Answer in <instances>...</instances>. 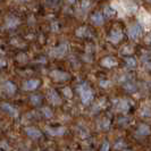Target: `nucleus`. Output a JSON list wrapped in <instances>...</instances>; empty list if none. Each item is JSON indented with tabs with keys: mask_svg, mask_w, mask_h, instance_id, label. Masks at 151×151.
Wrapping results in <instances>:
<instances>
[{
	"mask_svg": "<svg viewBox=\"0 0 151 151\" xmlns=\"http://www.w3.org/2000/svg\"><path fill=\"white\" fill-rule=\"evenodd\" d=\"M141 115L145 117V118H148V117H150L151 116V109L150 108H147V107H144L141 109Z\"/></svg>",
	"mask_w": 151,
	"mask_h": 151,
	"instance_id": "obj_17",
	"label": "nucleus"
},
{
	"mask_svg": "<svg viewBox=\"0 0 151 151\" xmlns=\"http://www.w3.org/2000/svg\"><path fill=\"white\" fill-rule=\"evenodd\" d=\"M123 39V32L121 30H113L110 35H109V40L113 42V43H118Z\"/></svg>",
	"mask_w": 151,
	"mask_h": 151,
	"instance_id": "obj_7",
	"label": "nucleus"
},
{
	"mask_svg": "<svg viewBox=\"0 0 151 151\" xmlns=\"http://www.w3.org/2000/svg\"><path fill=\"white\" fill-rule=\"evenodd\" d=\"M149 1H150V2H151V0H149Z\"/></svg>",
	"mask_w": 151,
	"mask_h": 151,
	"instance_id": "obj_30",
	"label": "nucleus"
},
{
	"mask_svg": "<svg viewBox=\"0 0 151 151\" xmlns=\"http://www.w3.org/2000/svg\"><path fill=\"white\" fill-rule=\"evenodd\" d=\"M47 132H48L50 135L60 136L66 132V129H65V127H55V129H47Z\"/></svg>",
	"mask_w": 151,
	"mask_h": 151,
	"instance_id": "obj_10",
	"label": "nucleus"
},
{
	"mask_svg": "<svg viewBox=\"0 0 151 151\" xmlns=\"http://www.w3.org/2000/svg\"><path fill=\"white\" fill-rule=\"evenodd\" d=\"M4 90H5V92H7L8 94H14L16 92V86L15 84H13L12 82H6V83L4 84Z\"/></svg>",
	"mask_w": 151,
	"mask_h": 151,
	"instance_id": "obj_12",
	"label": "nucleus"
},
{
	"mask_svg": "<svg viewBox=\"0 0 151 151\" xmlns=\"http://www.w3.org/2000/svg\"><path fill=\"white\" fill-rule=\"evenodd\" d=\"M124 145H125V144H124V142H122V141H119L118 143H116V145H115V148H116V149H121L122 147H124Z\"/></svg>",
	"mask_w": 151,
	"mask_h": 151,
	"instance_id": "obj_27",
	"label": "nucleus"
},
{
	"mask_svg": "<svg viewBox=\"0 0 151 151\" xmlns=\"http://www.w3.org/2000/svg\"><path fill=\"white\" fill-rule=\"evenodd\" d=\"M150 132H151L150 127H149L148 125H145V124H141V125L139 126V129H137V134H140V135H142V136L149 135Z\"/></svg>",
	"mask_w": 151,
	"mask_h": 151,
	"instance_id": "obj_13",
	"label": "nucleus"
},
{
	"mask_svg": "<svg viewBox=\"0 0 151 151\" xmlns=\"http://www.w3.org/2000/svg\"><path fill=\"white\" fill-rule=\"evenodd\" d=\"M124 151H129V150H124Z\"/></svg>",
	"mask_w": 151,
	"mask_h": 151,
	"instance_id": "obj_29",
	"label": "nucleus"
},
{
	"mask_svg": "<svg viewBox=\"0 0 151 151\" xmlns=\"http://www.w3.org/2000/svg\"><path fill=\"white\" fill-rule=\"evenodd\" d=\"M63 93L66 96V98H72V97H73L72 90H70L69 88H64V89H63Z\"/></svg>",
	"mask_w": 151,
	"mask_h": 151,
	"instance_id": "obj_24",
	"label": "nucleus"
},
{
	"mask_svg": "<svg viewBox=\"0 0 151 151\" xmlns=\"http://www.w3.org/2000/svg\"><path fill=\"white\" fill-rule=\"evenodd\" d=\"M31 102H32V105H34V106L39 105V104L41 102L40 96H32V97H31Z\"/></svg>",
	"mask_w": 151,
	"mask_h": 151,
	"instance_id": "obj_21",
	"label": "nucleus"
},
{
	"mask_svg": "<svg viewBox=\"0 0 151 151\" xmlns=\"http://www.w3.org/2000/svg\"><path fill=\"white\" fill-rule=\"evenodd\" d=\"M100 151H109V143L108 142H105L101 147V150Z\"/></svg>",
	"mask_w": 151,
	"mask_h": 151,
	"instance_id": "obj_25",
	"label": "nucleus"
},
{
	"mask_svg": "<svg viewBox=\"0 0 151 151\" xmlns=\"http://www.w3.org/2000/svg\"><path fill=\"white\" fill-rule=\"evenodd\" d=\"M67 43L66 42H64V43H61L60 45H58L57 48H53L52 50L50 51V55L52 56V57H57V58H59V57H63V56H65V53L67 52Z\"/></svg>",
	"mask_w": 151,
	"mask_h": 151,
	"instance_id": "obj_3",
	"label": "nucleus"
},
{
	"mask_svg": "<svg viewBox=\"0 0 151 151\" xmlns=\"http://www.w3.org/2000/svg\"><path fill=\"white\" fill-rule=\"evenodd\" d=\"M77 91H78V93L81 96L82 102H83L84 105H89L91 101H92V99H93V93H92L91 89L89 88V85L86 83L81 84L77 88Z\"/></svg>",
	"mask_w": 151,
	"mask_h": 151,
	"instance_id": "obj_1",
	"label": "nucleus"
},
{
	"mask_svg": "<svg viewBox=\"0 0 151 151\" xmlns=\"http://www.w3.org/2000/svg\"><path fill=\"white\" fill-rule=\"evenodd\" d=\"M143 33V29L141 26V24L139 23H135L133 25H131L129 29V37L133 40H136L141 37V34Z\"/></svg>",
	"mask_w": 151,
	"mask_h": 151,
	"instance_id": "obj_2",
	"label": "nucleus"
},
{
	"mask_svg": "<svg viewBox=\"0 0 151 151\" xmlns=\"http://www.w3.org/2000/svg\"><path fill=\"white\" fill-rule=\"evenodd\" d=\"M69 1H70V2H74V1H75V0H69Z\"/></svg>",
	"mask_w": 151,
	"mask_h": 151,
	"instance_id": "obj_28",
	"label": "nucleus"
},
{
	"mask_svg": "<svg viewBox=\"0 0 151 151\" xmlns=\"http://www.w3.org/2000/svg\"><path fill=\"white\" fill-rule=\"evenodd\" d=\"M86 32H89L86 27H81V29H78V30L76 31V34H77V37H85Z\"/></svg>",
	"mask_w": 151,
	"mask_h": 151,
	"instance_id": "obj_20",
	"label": "nucleus"
},
{
	"mask_svg": "<svg viewBox=\"0 0 151 151\" xmlns=\"http://www.w3.org/2000/svg\"><path fill=\"white\" fill-rule=\"evenodd\" d=\"M125 63H126V66L129 68H134L136 67V59L135 58H126L125 59Z\"/></svg>",
	"mask_w": 151,
	"mask_h": 151,
	"instance_id": "obj_16",
	"label": "nucleus"
},
{
	"mask_svg": "<svg viewBox=\"0 0 151 151\" xmlns=\"http://www.w3.org/2000/svg\"><path fill=\"white\" fill-rule=\"evenodd\" d=\"M6 24H7V26L9 27V29H13V27H15V26H17V25L19 24V21H18L16 17L10 16V17H8V18H7Z\"/></svg>",
	"mask_w": 151,
	"mask_h": 151,
	"instance_id": "obj_14",
	"label": "nucleus"
},
{
	"mask_svg": "<svg viewBox=\"0 0 151 151\" xmlns=\"http://www.w3.org/2000/svg\"><path fill=\"white\" fill-rule=\"evenodd\" d=\"M48 99H49V101L52 104L53 106H59L61 104V99L59 97V94L53 89H50L48 91Z\"/></svg>",
	"mask_w": 151,
	"mask_h": 151,
	"instance_id": "obj_5",
	"label": "nucleus"
},
{
	"mask_svg": "<svg viewBox=\"0 0 151 151\" xmlns=\"http://www.w3.org/2000/svg\"><path fill=\"white\" fill-rule=\"evenodd\" d=\"M91 19H92V22L93 24H96V25H101L102 23H104V16L101 13H94L93 15L91 16Z\"/></svg>",
	"mask_w": 151,
	"mask_h": 151,
	"instance_id": "obj_11",
	"label": "nucleus"
},
{
	"mask_svg": "<svg viewBox=\"0 0 151 151\" xmlns=\"http://www.w3.org/2000/svg\"><path fill=\"white\" fill-rule=\"evenodd\" d=\"M42 113H43V115H45L47 118L52 117V111H51L48 107H43V108H42Z\"/></svg>",
	"mask_w": 151,
	"mask_h": 151,
	"instance_id": "obj_18",
	"label": "nucleus"
},
{
	"mask_svg": "<svg viewBox=\"0 0 151 151\" xmlns=\"http://www.w3.org/2000/svg\"><path fill=\"white\" fill-rule=\"evenodd\" d=\"M25 132H26V134L30 136L31 139H34V140L39 139L41 136V132L38 129H35V127H27V129H25Z\"/></svg>",
	"mask_w": 151,
	"mask_h": 151,
	"instance_id": "obj_9",
	"label": "nucleus"
},
{
	"mask_svg": "<svg viewBox=\"0 0 151 151\" xmlns=\"http://www.w3.org/2000/svg\"><path fill=\"white\" fill-rule=\"evenodd\" d=\"M50 77L52 78L55 82H63V81H66L69 78V75L65 72H61V70H52L50 73Z\"/></svg>",
	"mask_w": 151,
	"mask_h": 151,
	"instance_id": "obj_4",
	"label": "nucleus"
},
{
	"mask_svg": "<svg viewBox=\"0 0 151 151\" xmlns=\"http://www.w3.org/2000/svg\"><path fill=\"white\" fill-rule=\"evenodd\" d=\"M101 65L104 67H107V68L114 67V66L117 65V59L114 58V57H106V58H104L101 60Z\"/></svg>",
	"mask_w": 151,
	"mask_h": 151,
	"instance_id": "obj_8",
	"label": "nucleus"
},
{
	"mask_svg": "<svg viewBox=\"0 0 151 151\" xmlns=\"http://www.w3.org/2000/svg\"><path fill=\"white\" fill-rule=\"evenodd\" d=\"M144 41H145V43H150L151 42V32L145 37V39H144Z\"/></svg>",
	"mask_w": 151,
	"mask_h": 151,
	"instance_id": "obj_26",
	"label": "nucleus"
},
{
	"mask_svg": "<svg viewBox=\"0 0 151 151\" xmlns=\"http://www.w3.org/2000/svg\"><path fill=\"white\" fill-rule=\"evenodd\" d=\"M1 107H2L5 110H7L9 114H12L13 116H16V115H17V111L15 110V108H14L13 106H10L9 104H2V105H1Z\"/></svg>",
	"mask_w": 151,
	"mask_h": 151,
	"instance_id": "obj_15",
	"label": "nucleus"
},
{
	"mask_svg": "<svg viewBox=\"0 0 151 151\" xmlns=\"http://www.w3.org/2000/svg\"><path fill=\"white\" fill-rule=\"evenodd\" d=\"M105 14H106L107 17H111V16L115 15V10L108 6V7H105Z\"/></svg>",
	"mask_w": 151,
	"mask_h": 151,
	"instance_id": "obj_23",
	"label": "nucleus"
},
{
	"mask_svg": "<svg viewBox=\"0 0 151 151\" xmlns=\"http://www.w3.org/2000/svg\"><path fill=\"white\" fill-rule=\"evenodd\" d=\"M150 68H151V65H150Z\"/></svg>",
	"mask_w": 151,
	"mask_h": 151,
	"instance_id": "obj_31",
	"label": "nucleus"
},
{
	"mask_svg": "<svg viewBox=\"0 0 151 151\" xmlns=\"http://www.w3.org/2000/svg\"><path fill=\"white\" fill-rule=\"evenodd\" d=\"M124 88L129 91V92H134V91L136 90V86L133 83H131V82H129V83L125 84V85H124Z\"/></svg>",
	"mask_w": 151,
	"mask_h": 151,
	"instance_id": "obj_19",
	"label": "nucleus"
},
{
	"mask_svg": "<svg viewBox=\"0 0 151 151\" xmlns=\"http://www.w3.org/2000/svg\"><path fill=\"white\" fill-rule=\"evenodd\" d=\"M118 108L121 109L122 111H127V110H129V105H127V102H126V101H121Z\"/></svg>",
	"mask_w": 151,
	"mask_h": 151,
	"instance_id": "obj_22",
	"label": "nucleus"
},
{
	"mask_svg": "<svg viewBox=\"0 0 151 151\" xmlns=\"http://www.w3.org/2000/svg\"><path fill=\"white\" fill-rule=\"evenodd\" d=\"M40 85V81L39 80H29L26 81L24 85H23V89L26 91H32V90H35Z\"/></svg>",
	"mask_w": 151,
	"mask_h": 151,
	"instance_id": "obj_6",
	"label": "nucleus"
}]
</instances>
